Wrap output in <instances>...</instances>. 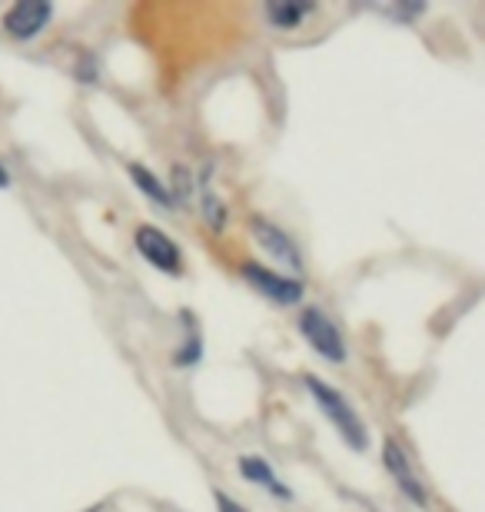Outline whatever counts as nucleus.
I'll return each instance as SVG.
<instances>
[{
	"label": "nucleus",
	"mask_w": 485,
	"mask_h": 512,
	"mask_svg": "<svg viewBox=\"0 0 485 512\" xmlns=\"http://www.w3.org/2000/svg\"><path fill=\"white\" fill-rule=\"evenodd\" d=\"M306 389H309V396H313V403L319 406V413H323L329 423H333L336 433L346 439V446H353L356 453H366L369 433H366L363 419L356 416L353 403H349L336 386L319 380V376H306Z\"/></svg>",
	"instance_id": "f257e3e1"
},
{
	"label": "nucleus",
	"mask_w": 485,
	"mask_h": 512,
	"mask_svg": "<svg viewBox=\"0 0 485 512\" xmlns=\"http://www.w3.org/2000/svg\"><path fill=\"white\" fill-rule=\"evenodd\" d=\"M296 330L299 336L313 346L316 356H323L326 363H346L349 360V346H346V336L339 333V326L329 320V316L319 310V306H306L296 320Z\"/></svg>",
	"instance_id": "f03ea898"
},
{
	"label": "nucleus",
	"mask_w": 485,
	"mask_h": 512,
	"mask_svg": "<svg viewBox=\"0 0 485 512\" xmlns=\"http://www.w3.org/2000/svg\"><path fill=\"white\" fill-rule=\"evenodd\" d=\"M133 247H137V253L153 266V270L170 273V276L183 273V250L160 227H153V223L137 227V233H133Z\"/></svg>",
	"instance_id": "7ed1b4c3"
},
{
	"label": "nucleus",
	"mask_w": 485,
	"mask_h": 512,
	"mask_svg": "<svg viewBox=\"0 0 485 512\" xmlns=\"http://www.w3.org/2000/svg\"><path fill=\"white\" fill-rule=\"evenodd\" d=\"M243 280L256 286L266 300H273V303H280V306H296L299 300H303V293H306V286L303 280H296V276H283V273H276L273 266H263V263H243Z\"/></svg>",
	"instance_id": "20e7f679"
},
{
	"label": "nucleus",
	"mask_w": 485,
	"mask_h": 512,
	"mask_svg": "<svg viewBox=\"0 0 485 512\" xmlns=\"http://www.w3.org/2000/svg\"><path fill=\"white\" fill-rule=\"evenodd\" d=\"M250 233H253L256 247L273 256V263L286 266L290 273H303V253H299L296 240L283 227H276V223L266 217H253Z\"/></svg>",
	"instance_id": "39448f33"
},
{
	"label": "nucleus",
	"mask_w": 485,
	"mask_h": 512,
	"mask_svg": "<svg viewBox=\"0 0 485 512\" xmlns=\"http://www.w3.org/2000/svg\"><path fill=\"white\" fill-rule=\"evenodd\" d=\"M50 17H54V7H50L47 0H20V4L4 10L0 27L14 40H34L40 30L50 24Z\"/></svg>",
	"instance_id": "423d86ee"
},
{
	"label": "nucleus",
	"mask_w": 485,
	"mask_h": 512,
	"mask_svg": "<svg viewBox=\"0 0 485 512\" xmlns=\"http://www.w3.org/2000/svg\"><path fill=\"white\" fill-rule=\"evenodd\" d=\"M383 463L389 469V476L396 479L399 493L409 499L412 506L426 509L429 506V496H426V486H422V479L416 476V469H412L406 449H402L396 439H383Z\"/></svg>",
	"instance_id": "0eeeda50"
},
{
	"label": "nucleus",
	"mask_w": 485,
	"mask_h": 512,
	"mask_svg": "<svg viewBox=\"0 0 485 512\" xmlns=\"http://www.w3.org/2000/svg\"><path fill=\"white\" fill-rule=\"evenodd\" d=\"M236 466H240V473H243L246 483L260 486V489H266V493H273L276 499H286V503L293 499V489L286 486L280 476H276V469L266 463V459H260V456H240V459H236Z\"/></svg>",
	"instance_id": "6e6552de"
},
{
	"label": "nucleus",
	"mask_w": 485,
	"mask_h": 512,
	"mask_svg": "<svg viewBox=\"0 0 485 512\" xmlns=\"http://www.w3.org/2000/svg\"><path fill=\"white\" fill-rule=\"evenodd\" d=\"M127 173H130V180L137 183V190L147 193V197L157 203V207H167V210L177 207V200H173L170 187L150 167H143V163H127Z\"/></svg>",
	"instance_id": "1a4fd4ad"
},
{
	"label": "nucleus",
	"mask_w": 485,
	"mask_h": 512,
	"mask_svg": "<svg viewBox=\"0 0 485 512\" xmlns=\"http://www.w3.org/2000/svg\"><path fill=\"white\" fill-rule=\"evenodd\" d=\"M313 4H296V0H276V4H266V20L276 30H296L303 20L313 14Z\"/></svg>",
	"instance_id": "9d476101"
},
{
	"label": "nucleus",
	"mask_w": 485,
	"mask_h": 512,
	"mask_svg": "<svg viewBox=\"0 0 485 512\" xmlns=\"http://www.w3.org/2000/svg\"><path fill=\"white\" fill-rule=\"evenodd\" d=\"M183 326H187V336H183L180 350L173 353V363H177L180 370H190V366H196L203 360V336H200V330H196V323L190 320L187 310H183Z\"/></svg>",
	"instance_id": "9b49d317"
},
{
	"label": "nucleus",
	"mask_w": 485,
	"mask_h": 512,
	"mask_svg": "<svg viewBox=\"0 0 485 512\" xmlns=\"http://www.w3.org/2000/svg\"><path fill=\"white\" fill-rule=\"evenodd\" d=\"M203 220H206V227H210L213 233H220L226 227V207L210 187H203Z\"/></svg>",
	"instance_id": "f8f14e48"
},
{
	"label": "nucleus",
	"mask_w": 485,
	"mask_h": 512,
	"mask_svg": "<svg viewBox=\"0 0 485 512\" xmlns=\"http://www.w3.org/2000/svg\"><path fill=\"white\" fill-rule=\"evenodd\" d=\"M213 503H216V512H246V506L236 503L230 493H220V489L213 493Z\"/></svg>",
	"instance_id": "ddd939ff"
},
{
	"label": "nucleus",
	"mask_w": 485,
	"mask_h": 512,
	"mask_svg": "<svg viewBox=\"0 0 485 512\" xmlns=\"http://www.w3.org/2000/svg\"><path fill=\"white\" fill-rule=\"evenodd\" d=\"M7 187H10V173L4 163H0V190H7Z\"/></svg>",
	"instance_id": "4468645a"
}]
</instances>
